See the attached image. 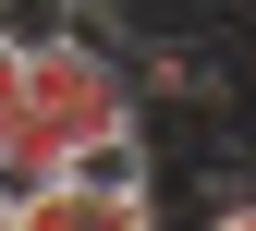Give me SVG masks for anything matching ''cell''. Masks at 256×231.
Here are the masks:
<instances>
[{
  "instance_id": "cell-4",
  "label": "cell",
  "mask_w": 256,
  "mask_h": 231,
  "mask_svg": "<svg viewBox=\"0 0 256 231\" xmlns=\"http://www.w3.org/2000/svg\"><path fill=\"white\" fill-rule=\"evenodd\" d=\"M196 231H256V183H232V195H208V219Z\"/></svg>"
},
{
  "instance_id": "cell-3",
  "label": "cell",
  "mask_w": 256,
  "mask_h": 231,
  "mask_svg": "<svg viewBox=\"0 0 256 231\" xmlns=\"http://www.w3.org/2000/svg\"><path fill=\"white\" fill-rule=\"evenodd\" d=\"M74 183H110V195H158V122H122L74 158Z\"/></svg>"
},
{
  "instance_id": "cell-2",
  "label": "cell",
  "mask_w": 256,
  "mask_h": 231,
  "mask_svg": "<svg viewBox=\"0 0 256 231\" xmlns=\"http://www.w3.org/2000/svg\"><path fill=\"white\" fill-rule=\"evenodd\" d=\"M24 231H158V195H110V183H37L24 195Z\"/></svg>"
},
{
  "instance_id": "cell-5",
  "label": "cell",
  "mask_w": 256,
  "mask_h": 231,
  "mask_svg": "<svg viewBox=\"0 0 256 231\" xmlns=\"http://www.w3.org/2000/svg\"><path fill=\"white\" fill-rule=\"evenodd\" d=\"M0 231H24V195H12V183H0Z\"/></svg>"
},
{
  "instance_id": "cell-1",
  "label": "cell",
  "mask_w": 256,
  "mask_h": 231,
  "mask_svg": "<svg viewBox=\"0 0 256 231\" xmlns=\"http://www.w3.org/2000/svg\"><path fill=\"white\" fill-rule=\"evenodd\" d=\"M24 97H37V134L61 146V171H74L98 134L146 122L134 61H122V49H98V37H49V49H24Z\"/></svg>"
}]
</instances>
